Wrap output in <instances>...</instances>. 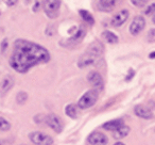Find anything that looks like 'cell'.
<instances>
[{"label":"cell","mask_w":155,"mask_h":145,"mask_svg":"<svg viewBox=\"0 0 155 145\" xmlns=\"http://www.w3.org/2000/svg\"><path fill=\"white\" fill-rule=\"evenodd\" d=\"M134 112H135V114L137 115V116L141 117V119H150L153 117L152 111L149 108H147V107L142 106V105L136 106L135 109H134Z\"/></svg>","instance_id":"obj_11"},{"label":"cell","mask_w":155,"mask_h":145,"mask_svg":"<svg viewBox=\"0 0 155 145\" xmlns=\"http://www.w3.org/2000/svg\"><path fill=\"white\" fill-rule=\"evenodd\" d=\"M97 59H98V57H96L95 54H91V52H88L86 50V51L82 54V57L79 59V61H78V66L80 67V68H84V67L94 64V63L97 61Z\"/></svg>","instance_id":"obj_8"},{"label":"cell","mask_w":155,"mask_h":145,"mask_svg":"<svg viewBox=\"0 0 155 145\" xmlns=\"http://www.w3.org/2000/svg\"><path fill=\"white\" fill-rule=\"evenodd\" d=\"M65 112L66 114L68 115L69 117L71 119H77V115H78V108L75 105L71 104V105H68L65 109Z\"/></svg>","instance_id":"obj_18"},{"label":"cell","mask_w":155,"mask_h":145,"mask_svg":"<svg viewBox=\"0 0 155 145\" xmlns=\"http://www.w3.org/2000/svg\"><path fill=\"white\" fill-rule=\"evenodd\" d=\"M88 142L91 145H106L108 143V139L101 132H91L88 136Z\"/></svg>","instance_id":"obj_9"},{"label":"cell","mask_w":155,"mask_h":145,"mask_svg":"<svg viewBox=\"0 0 155 145\" xmlns=\"http://www.w3.org/2000/svg\"><path fill=\"white\" fill-rule=\"evenodd\" d=\"M121 0H99V7L102 11L110 12L120 2Z\"/></svg>","instance_id":"obj_14"},{"label":"cell","mask_w":155,"mask_h":145,"mask_svg":"<svg viewBox=\"0 0 155 145\" xmlns=\"http://www.w3.org/2000/svg\"><path fill=\"white\" fill-rule=\"evenodd\" d=\"M123 125V121L120 119H114V121H110L107 123H105L103 125V128L106 130H110V131H115L116 129H118L119 127Z\"/></svg>","instance_id":"obj_16"},{"label":"cell","mask_w":155,"mask_h":145,"mask_svg":"<svg viewBox=\"0 0 155 145\" xmlns=\"http://www.w3.org/2000/svg\"><path fill=\"white\" fill-rule=\"evenodd\" d=\"M115 145H124V144H123V143H121V142H117Z\"/></svg>","instance_id":"obj_31"},{"label":"cell","mask_w":155,"mask_h":145,"mask_svg":"<svg viewBox=\"0 0 155 145\" xmlns=\"http://www.w3.org/2000/svg\"><path fill=\"white\" fill-rule=\"evenodd\" d=\"M44 11L49 18H56L58 16L61 0H44Z\"/></svg>","instance_id":"obj_3"},{"label":"cell","mask_w":155,"mask_h":145,"mask_svg":"<svg viewBox=\"0 0 155 145\" xmlns=\"http://www.w3.org/2000/svg\"><path fill=\"white\" fill-rule=\"evenodd\" d=\"M146 27V19L142 16H135L130 26V33L132 35H138Z\"/></svg>","instance_id":"obj_6"},{"label":"cell","mask_w":155,"mask_h":145,"mask_svg":"<svg viewBox=\"0 0 155 145\" xmlns=\"http://www.w3.org/2000/svg\"><path fill=\"white\" fill-rule=\"evenodd\" d=\"M27 99H28V94H27L26 92H19V93L17 94V96H16V102L19 105L25 104V102H27Z\"/></svg>","instance_id":"obj_21"},{"label":"cell","mask_w":155,"mask_h":145,"mask_svg":"<svg viewBox=\"0 0 155 145\" xmlns=\"http://www.w3.org/2000/svg\"><path fill=\"white\" fill-rule=\"evenodd\" d=\"M103 37L105 39V41L110 44H117L118 43V36L115 33L110 32V31H104L103 32Z\"/></svg>","instance_id":"obj_17"},{"label":"cell","mask_w":155,"mask_h":145,"mask_svg":"<svg viewBox=\"0 0 155 145\" xmlns=\"http://www.w3.org/2000/svg\"><path fill=\"white\" fill-rule=\"evenodd\" d=\"M85 28L81 27L74 34L72 35V37H70L69 40H67V44H65L66 46H72V45H75V44L80 43L81 41L83 40V37L85 36Z\"/></svg>","instance_id":"obj_12"},{"label":"cell","mask_w":155,"mask_h":145,"mask_svg":"<svg viewBox=\"0 0 155 145\" xmlns=\"http://www.w3.org/2000/svg\"><path fill=\"white\" fill-rule=\"evenodd\" d=\"M8 46H9V42H8L7 39H5L1 43V54H5L8 49Z\"/></svg>","instance_id":"obj_26"},{"label":"cell","mask_w":155,"mask_h":145,"mask_svg":"<svg viewBox=\"0 0 155 145\" xmlns=\"http://www.w3.org/2000/svg\"><path fill=\"white\" fill-rule=\"evenodd\" d=\"M14 85V79L12 76H5V78L0 82V93L5 94L13 88Z\"/></svg>","instance_id":"obj_13"},{"label":"cell","mask_w":155,"mask_h":145,"mask_svg":"<svg viewBox=\"0 0 155 145\" xmlns=\"http://www.w3.org/2000/svg\"><path fill=\"white\" fill-rule=\"evenodd\" d=\"M150 58L151 59H155V51L154 52H151V54H150Z\"/></svg>","instance_id":"obj_29"},{"label":"cell","mask_w":155,"mask_h":145,"mask_svg":"<svg viewBox=\"0 0 155 145\" xmlns=\"http://www.w3.org/2000/svg\"><path fill=\"white\" fill-rule=\"evenodd\" d=\"M133 76H134V71H132V74H129V76L127 77V80H130V78H132Z\"/></svg>","instance_id":"obj_28"},{"label":"cell","mask_w":155,"mask_h":145,"mask_svg":"<svg viewBox=\"0 0 155 145\" xmlns=\"http://www.w3.org/2000/svg\"><path fill=\"white\" fill-rule=\"evenodd\" d=\"M41 7H43V0H35V3L33 5V11L38 12Z\"/></svg>","instance_id":"obj_25"},{"label":"cell","mask_w":155,"mask_h":145,"mask_svg":"<svg viewBox=\"0 0 155 145\" xmlns=\"http://www.w3.org/2000/svg\"><path fill=\"white\" fill-rule=\"evenodd\" d=\"M45 122L52 130H54L55 132L60 133L63 130V122L61 119L60 116H58L56 114H49L45 117Z\"/></svg>","instance_id":"obj_5"},{"label":"cell","mask_w":155,"mask_h":145,"mask_svg":"<svg viewBox=\"0 0 155 145\" xmlns=\"http://www.w3.org/2000/svg\"><path fill=\"white\" fill-rule=\"evenodd\" d=\"M144 14L148 16L150 15H154L155 14V3H152V5H148L147 7V9L144 10Z\"/></svg>","instance_id":"obj_22"},{"label":"cell","mask_w":155,"mask_h":145,"mask_svg":"<svg viewBox=\"0 0 155 145\" xmlns=\"http://www.w3.org/2000/svg\"><path fill=\"white\" fill-rule=\"evenodd\" d=\"M131 2L133 3L135 7L137 8H141L148 3V0H131Z\"/></svg>","instance_id":"obj_23"},{"label":"cell","mask_w":155,"mask_h":145,"mask_svg":"<svg viewBox=\"0 0 155 145\" xmlns=\"http://www.w3.org/2000/svg\"><path fill=\"white\" fill-rule=\"evenodd\" d=\"M80 15L81 17L84 19V22H86L87 24L89 25H94V22H95V19H94L93 15H91V13H89L88 11H85V10H81L80 11Z\"/></svg>","instance_id":"obj_19"},{"label":"cell","mask_w":155,"mask_h":145,"mask_svg":"<svg viewBox=\"0 0 155 145\" xmlns=\"http://www.w3.org/2000/svg\"><path fill=\"white\" fill-rule=\"evenodd\" d=\"M87 80L94 89L98 90V91L103 89V78L98 71H91L87 76Z\"/></svg>","instance_id":"obj_7"},{"label":"cell","mask_w":155,"mask_h":145,"mask_svg":"<svg viewBox=\"0 0 155 145\" xmlns=\"http://www.w3.org/2000/svg\"><path fill=\"white\" fill-rule=\"evenodd\" d=\"M130 127L129 126H125V125H122L121 127H119L118 129H116L114 131V138L116 140H121V139L125 138V136L129 134L130 132Z\"/></svg>","instance_id":"obj_15"},{"label":"cell","mask_w":155,"mask_h":145,"mask_svg":"<svg viewBox=\"0 0 155 145\" xmlns=\"http://www.w3.org/2000/svg\"><path fill=\"white\" fill-rule=\"evenodd\" d=\"M147 39H148V41L151 42V43L155 42V29H151V30L149 31L148 35H147Z\"/></svg>","instance_id":"obj_24"},{"label":"cell","mask_w":155,"mask_h":145,"mask_svg":"<svg viewBox=\"0 0 155 145\" xmlns=\"http://www.w3.org/2000/svg\"><path fill=\"white\" fill-rule=\"evenodd\" d=\"M29 138L36 145H52L53 139L48 134L41 131H33L29 134Z\"/></svg>","instance_id":"obj_4"},{"label":"cell","mask_w":155,"mask_h":145,"mask_svg":"<svg viewBox=\"0 0 155 145\" xmlns=\"http://www.w3.org/2000/svg\"><path fill=\"white\" fill-rule=\"evenodd\" d=\"M49 60V52L43 46L26 40H17L14 43L10 65L14 71L24 74L35 65L46 63Z\"/></svg>","instance_id":"obj_1"},{"label":"cell","mask_w":155,"mask_h":145,"mask_svg":"<svg viewBox=\"0 0 155 145\" xmlns=\"http://www.w3.org/2000/svg\"><path fill=\"white\" fill-rule=\"evenodd\" d=\"M11 128V124L5 119L0 116V131H8Z\"/></svg>","instance_id":"obj_20"},{"label":"cell","mask_w":155,"mask_h":145,"mask_svg":"<svg viewBox=\"0 0 155 145\" xmlns=\"http://www.w3.org/2000/svg\"><path fill=\"white\" fill-rule=\"evenodd\" d=\"M17 2H18V0H7V3L9 7H14Z\"/></svg>","instance_id":"obj_27"},{"label":"cell","mask_w":155,"mask_h":145,"mask_svg":"<svg viewBox=\"0 0 155 145\" xmlns=\"http://www.w3.org/2000/svg\"><path fill=\"white\" fill-rule=\"evenodd\" d=\"M127 18H129V11L127 10H122V11L118 12V13L113 16L110 24H112L113 27H120L127 22Z\"/></svg>","instance_id":"obj_10"},{"label":"cell","mask_w":155,"mask_h":145,"mask_svg":"<svg viewBox=\"0 0 155 145\" xmlns=\"http://www.w3.org/2000/svg\"><path fill=\"white\" fill-rule=\"evenodd\" d=\"M22 145H26V144H22Z\"/></svg>","instance_id":"obj_32"},{"label":"cell","mask_w":155,"mask_h":145,"mask_svg":"<svg viewBox=\"0 0 155 145\" xmlns=\"http://www.w3.org/2000/svg\"><path fill=\"white\" fill-rule=\"evenodd\" d=\"M152 22H153V24H155V14L153 15V17H152Z\"/></svg>","instance_id":"obj_30"},{"label":"cell","mask_w":155,"mask_h":145,"mask_svg":"<svg viewBox=\"0 0 155 145\" xmlns=\"http://www.w3.org/2000/svg\"><path fill=\"white\" fill-rule=\"evenodd\" d=\"M98 96H99V92L98 90L94 89V90H89L87 91L85 94H83V96L80 98L79 102H78V107L80 109H88L91 106L96 104V102L98 100Z\"/></svg>","instance_id":"obj_2"}]
</instances>
